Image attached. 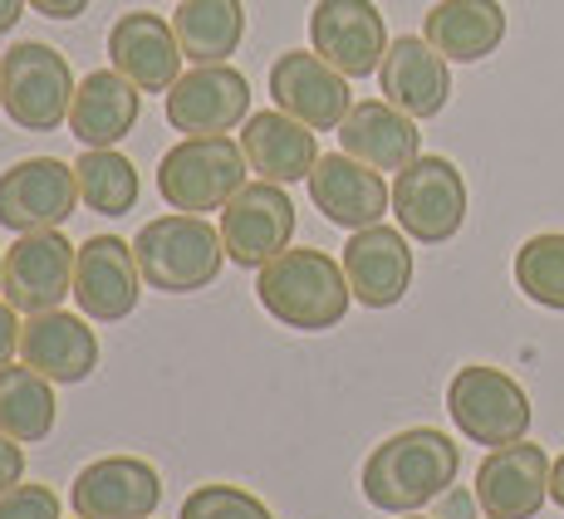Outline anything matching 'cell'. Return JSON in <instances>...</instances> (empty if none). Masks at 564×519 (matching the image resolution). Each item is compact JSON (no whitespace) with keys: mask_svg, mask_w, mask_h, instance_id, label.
I'll return each instance as SVG.
<instances>
[{"mask_svg":"<svg viewBox=\"0 0 564 519\" xmlns=\"http://www.w3.org/2000/svg\"><path fill=\"white\" fill-rule=\"evenodd\" d=\"M447 54H437L422 35H398L383 54V99L393 108H403L408 118H437L452 99V69Z\"/></svg>","mask_w":564,"mask_h":519,"instance_id":"21","label":"cell"},{"mask_svg":"<svg viewBox=\"0 0 564 519\" xmlns=\"http://www.w3.org/2000/svg\"><path fill=\"white\" fill-rule=\"evenodd\" d=\"M20 358L50 383L74 387L84 377H94V367H99V333L64 309L30 313L25 329H20Z\"/></svg>","mask_w":564,"mask_h":519,"instance_id":"20","label":"cell"},{"mask_svg":"<svg viewBox=\"0 0 564 519\" xmlns=\"http://www.w3.org/2000/svg\"><path fill=\"white\" fill-rule=\"evenodd\" d=\"M108 64L123 79H133L143 93H167L182 79L187 54L177 45L172 20L153 15V10H123L108 30Z\"/></svg>","mask_w":564,"mask_h":519,"instance_id":"18","label":"cell"},{"mask_svg":"<svg viewBox=\"0 0 564 519\" xmlns=\"http://www.w3.org/2000/svg\"><path fill=\"white\" fill-rule=\"evenodd\" d=\"M403 519H427V515H403Z\"/></svg>","mask_w":564,"mask_h":519,"instance_id":"39","label":"cell"},{"mask_svg":"<svg viewBox=\"0 0 564 519\" xmlns=\"http://www.w3.org/2000/svg\"><path fill=\"white\" fill-rule=\"evenodd\" d=\"M516 285L530 305L564 313V231L530 235L516 251Z\"/></svg>","mask_w":564,"mask_h":519,"instance_id":"29","label":"cell"},{"mask_svg":"<svg viewBox=\"0 0 564 519\" xmlns=\"http://www.w3.org/2000/svg\"><path fill=\"white\" fill-rule=\"evenodd\" d=\"M0 519H59V495L40 481H20L0 495Z\"/></svg>","mask_w":564,"mask_h":519,"instance_id":"31","label":"cell"},{"mask_svg":"<svg viewBox=\"0 0 564 519\" xmlns=\"http://www.w3.org/2000/svg\"><path fill=\"white\" fill-rule=\"evenodd\" d=\"M0 431L20 446H35L54 431V383L30 363L0 367Z\"/></svg>","mask_w":564,"mask_h":519,"instance_id":"27","label":"cell"},{"mask_svg":"<svg viewBox=\"0 0 564 519\" xmlns=\"http://www.w3.org/2000/svg\"><path fill=\"white\" fill-rule=\"evenodd\" d=\"M422 40L457 64H481L506 40L501 0H437L422 20Z\"/></svg>","mask_w":564,"mask_h":519,"instance_id":"25","label":"cell"},{"mask_svg":"<svg viewBox=\"0 0 564 519\" xmlns=\"http://www.w3.org/2000/svg\"><path fill=\"white\" fill-rule=\"evenodd\" d=\"M462 451L447 431L437 427H412L398 437L378 441L364 461V495L373 510L388 515H412L432 505L442 490L457 485Z\"/></svg>","mask_w":564,"mask_h":519,"instance_id":"1","label":"cell"},{"mask_svg":"<svg viewBox=\"0 0 564 519\" xmlns=\"http://www.w3.org/2000/svg\"><path fill=\"white\" fill-rule=\"evenodd\" d=\"M388 45L393 40L373 0H319L310 10V49L349 79H368L383 69Z\"/></svg>","mask_w":564,"mask_h":519,"instance_id":"12","label":"cell"},{"mask_svg":"<svg viewBox=\"0 0 564 519\" xmlns=\"http://www.w3.org/2000/svg\"><path fill=\"white\" fill-rule=\"evenodd\" d=\"M550 500H555L560 510H564V451H560L555 461H550Z\"/></svg>","mask_w":564,"mask_h":519,"instance_id":"36","label":"cell"},{"mask_svg":"<svg viewBox=\"0 0 564 519\" xmlns=\"http://www.w3.org/2000/svg\"><path fill=\"white\" fill-rule=\"evenodd\" d=\"M256 299L270 319H280L295 333H324L339 329L354 305L344 260L324 251H280L275 260L256 269Z\"/></svg>","mask_w":564,"mask_h":519,"instance_id":"2","label":"cell"},{"mask_svg":"<svg viewBox=\"0 0 564 519\" xmlns=\"http://www.w3.org/2000/svg\"><path fill=\"white\" fill-rule=\"evenodd\" d=\"M0 279H6V255H0Z\"/></svg>","mask_w":564,"mask_h":519,"instance_id":"38","label":"cell"},{"mask_svg":"<svg viewBox=\"0 0 564 519\" xmlns=\"http://www.w3.org/2000/svg\"><path fill=\"white\" fill-rule=\"evenodd\" d=\"M74 519H79V515H74Z\"/></svg>","mask_w":564,"mask_h":519,"instance_id":"40","label":"cell"},{"mask_svg":"<svg viewBox=\"0 0 564 519\" xmlns=\"http://www.w3.org/2000/svg\"><path fill=\"white\" fill-rule=\"evenodd\" d=\"M133 255L143 285L158 289V295H197V289L216 285V275L226 265L221 231L192 211H167L158 221H148L133 235Z\"/></svg>","mask_w":564,"mask_h":519,"instance_id":"3","label":"cell"},{"mask_svg":"<svg viewBox=\"0 0 564 519\" xmlns=\"http://www.w3.org/2000/svg\"><path fill=\"white\" fill-rule=\"evenodd\" d=\"M20 10H25V0H0V35H10V30H15Z\"/></svg>","mask_w":564,"mask_h":519,"instance_id":"37","label":"cell"},{"mask_svg":"<svg viewBox=\"0 0 564 519\" xmlns=\"http://www.w3.org/2000/svg\"><path fill=\"white\" fill-rule=\"evenodd\" d=\"M310 201H314V211L329 225H339V231H364V225H378L393 211V187L383 181V172H373L368 162L349 157L339 147V153L314 162Z\"/></svg>","mask_w":564,"mask_h":519,"instance_id":"16","label":"cell"},{"mask_svg":"<svg viewBox=\"0 0 564 519\" xmlns=\"http://www.w3.org/2000/svg\"><path fill=\"white\" fill-rule=\"evenodd\" d=\"M79 207V177L59 157H25L0 172V225L15 235L59 231Z\"/></svg>","mask_w":564,"mask_h":519,"instance_id":"9","label":"cell"},{"mask_svg":"<svg viewBox=\"0 0 564 519\" xmlns=\"http://www.w3.org/2000/svg\"><path fill=\"white\" fill-rule=\"evenodd\" d=\"M143 275H138L133 241L123 235H89L74 255V305L94 323H118L138 309Z\"/></svg>","mask_w":564,"mask_h":519,"instance_id":"14","label":"cell"},{"mask_svg":"<svg viewBox=\"0 0 564 519\" xmlns=\"http://www.w3.org/2000/svg\"><path fill=\"white\" fill-rule=\"evenodd\" d=\"M251 118V84L231 64H192L167 89V123L187 137H221Z\"/></svg>","mask_w":564,"mask_h":519,"instance_id":"10","label":"cell"},{"mask_svg":"<svg viewBox=\"0 0 564 519\" xmlns=\"http://www.w3.org/2000/svg\"><path fill=\"white\" fill-rule=\"evenodd\" d=\"M476 500L486 519H535L550 500V456L535 441L496 446L476 466Z\"/></svg>","mask_w":564,"mask_h":519,"instance_id":"17","label":"cell"},{"mask_svg":"<svg viewBox=\"0 0 564 519\" xmlns=\"http://www.w3.org/2000/svg\"><path fill=\"white\" fill-rule=\"evenodd\" d=\"M251 177L241 143L231 137H182L158 162V191L172 211H221Z\"/></svg>","mask_w":564,"mask_h":519,"instance_id":"5","label":"cell"},{"mask_svg":"<svg viewBox=\"0 0 564 519\" xmlns=\"http://www.w3.org/2000/svg\"><path fill=\"white\" fill-rule=\"evenodd\" d=\"M447 412L471 446H511L530 431V397L511 373L486 363H466L447 383Z\"/></svg>","mask_w":564,"mask_h":519,"instance_id":"7","label":"cell"},{"mask_svg":"<svg viewBox=\"0 0 564 519\" xmlns=\"http://www.w3.org/2000/svg\"><path fill=\"white\" fill-rule=\"evenodd\" d=\"M20 481H25V446L0 431V495H6L10 485H20Z\"/></svg>","mask_w":564,"mask_h":519,"instance_id":"32","label":"cell"},{"mask_svg":"<svg viewBox=\"0 0 564 519\" xmlns=\"http://www.w3.org/2000/svg\"><path fill=\"white\" fill-rule=\"evenodd\" d=\"M74 177H79V201L99 216H128L143 191L138 167L118 147H84V157L74 162Z\"/></svg>","mask_w":564,"mask_h":519,"instance_id":"28","label":"cell"},{"mask_svg":"<svg viewBox=\"0 0 564 519\" xmlns=\"http://www.w3.org/2000/svg\"><path fill=\"white\" fill-rule=\"evenodd\" d=\"M69 505L79 519H153L162 505V475L138 456H104L74 475Z\"/></svg>","mask_w":564,"mask_h":519,"instance_id":"15","label":"cell"},{"mask_svg":"<svg viewBox=\"0 0 564 519\" xmlns=\"http://www.w3.org/2000/svg\"><path fill=\"white\" fill-rule=\"evenodd\" d=\"M432 505H437V515H432V519H476V510H481V500H471V495L457 490V485H452V490H442Z\"/></svg>","mask_w":564,"mask_h":519,"instance_id":"33","label":"cell"},{"mask_svg":"<svg viewBox=\"0 0 564 519\" xmlns=\"http://www.w3.org/2000/svg\"><path fill=\"white\" fill-rule=\"evenodd\" d=\"M339 143H344V153L368 162L373 172H403L408 162L422 157L417 118H408L403 108H393L388 99L354 103L349 118L339 123Z\"/></svg>","mask_w":564,"mask_h":519,"instance_id":"24","label":"cell"},{"mask_svg":"<svg viewBox=\"0 0 564 519\" xmlns=\"http://www.w3.org/2000/svg\"><path fill=\"white\" fill-rule=\"evenodd\" d=\"M172 30L187 64H231L246 40V5L241 0H177Z\"/></svg>","mask_w":564,"mask_h":519,"instance_id":"26","label":"cell"},{"mask_svg":"<svg viewBox=\"0 0 564 519\" xmlns=\"http://www.w3.org/2000/svg\"><path fill=\"white\" fill-rule=\"evenodd\" d=\"M25 5L45 20H79L89 10V0H25Z\"/></svg>","mask_w":564,"mask_h":519,"instance_id":"35","label":"cell"},{"mask_svg":"<svg viewBox=\"0 0 564 519\" xmlns=\"http://www.w3.org/2000/svg\"><path fill=\"white\" fill-rule=\"evenodd\" d=\"M15 313H20L15 305H0V367L20 353V329H25V323H20Z\"/></svg>","mask_w":564,"mask_h":519,"instance_id":"34","label":"cell"},{"mask_svg":"<svg viewBox=\"0 0 564 519\" xmlns=\"http://www.w3.org/2000/svg\"><path fill=\"white\" fill-rule=\"evenodd\" d=\"M216 231H221L231 265L260 269L265 260L290 251V241H295V201L285 197V187L256 177L221 207V225Z\"/></svg>","mask_w":564,"mask_h":519,"instance_id":"8","label":"cell"},{"mask_svg":"<svg viewBox=\"0 0 564 519\" xmlns=\"http://www.w3.org/2000/svg\"><path fill=\"white\" fill-rule=\"evenodd\" d=\"M241 153L260 181L290 187V181H310L314 162H319V143H314V128L270 108V113H251L241 123Z\"/></svg>","mask_w":564,"mask_h":519,"instance_id":"22","label":"cell"},{"mask_svg":"<svg viewBox=\"0 0 564 519\" xmlns=\"http://www.w3.org/2000/svg\"><path fill=\"white\" fill-rule=\"evenodd\" d=\"M270 99H275L280 113L300 118L314 133H339V123L354 108V89L349 74H339L314 49H285L270 64Z\"/></svg>","mask_w":564,"mask_h":519,"instance_id":"11","label":"cell"},{"mask_svg":"<svg viewBox=\"0 0 564 519\" xmlns=\"http://www.w3.org/2000/svg\"><path fill=\"white\" fill-rule=\"evenodd\" d=\"M393 216L408 241L447 245L466 225V177L457 162L422 153L403 172H393Z\"/></svg>","mask_w":564,"mask_h":519,"instance_id":"6","label":"cell"},{"mask_svg":"<svg viewBox=\"0 0 564 519\" xmlns=\"http://www.w3.org/2000/svg\"><path fill=\"white\" fill-rule=\"evenodd\" d=\"M138 113H143V89L108 64V69H94L79 79V93L69 108V133L84 147H118L138 128Z\"/></svg>","mask_w":564,"mask_h":519,"instance_id":"23","label":"cell"},{"mask_svg":"<svg viewBox=\"0 0 564 519\" xmlns=\"http://www.w3.org/2000/svg\"><path fill=\"white\" fill-rule=\"evenodd\" d=\"M177 519H275L260 495L241 490V485H197L182 500Z\"/></svg>","mask_w":564,"mask_h":519,"instance_id":"30","label":"cell"},{"mask_svg":"<svg viewBox=\"0 0 564 519\" xmlns=\"http://www.w3.org/2000/svg\"><path fill=\"white\" fill-rule=\"evenodd\" d=\"M74 245L59 231H25L6 251V305L20 313H50L74 295Z\"/></svg>","mask_w":564,"mask_h":519,"instance_id":"13","label":"cell"},{"mask_svg":"<svg viewBox=\"0 0 564 519\" xmlns=\"http://www.w3.org/2000/svg\"><path fill=\"white\" fill-rule=\"evenodd\" d=\"M74 93L79 84L69 74V59L45 40H20L0 54V108L25 133H54L69 123Z\"/></svg>","mask_w":564,"mask_h":519,"instance_id":"4","label":"cell"},{"mask_svg":"<svg viewBox=\"0 0 564 519\" xmlns=\"http://www.w3.org/2000/svg\"><path fill=\"white\" fill-rule=\"evenodd\" d=\"M344 275H349V289L364 309L403 305V295L412 289L408 235L393 231V225H383V221L354 231L349 245H344Z\"/></svg>","mask_w":564,"mask_h":519,"instance_id":"19","label":"cell"}]
</instances>
